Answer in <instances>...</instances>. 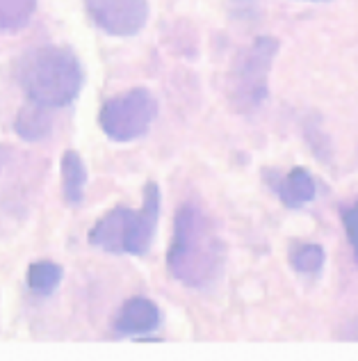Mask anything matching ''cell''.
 Instances as JSON below:
<instances>
[{
  "mask_svg": "<svg viewBox=\"0 0 358 361\" xmlns=\"http://www.w3.org/2000/svg\"><path fill=\"white\" fill-rule=\"evenodd\" d=\"M222 254L219 233L208 213L196 204L178 208L174 238L167 254L172 277L190 288L208 286L222 270Z\"/></svg>",
  "mask_w": 358,
  "mask_h": 361,
  "instance_id": "6da1fadb",
  "label": "cell"
},
{
  "mask_svg": "<svg viewBox=\"0 0 358 361\" xmlns=\"http://www.w3.org/2000/svg\"><path fill=\"white\" fill-rule=\"evenodd\" d=\"M18 85L34 106L62 108L71 103L82 85L75 55L60 46H44L18 60Z\"/></svg>",
  "mask_w": 358,
  "mask_h": 361,
  "instance_id": "7a4b0ae2",
  "label": "cell"
},
{
  "mask_svg": "<svg viewBox=\"0 0 358 361\" xmlns=\"http://www.w3.org/2000/svg\"><path fill=\"white\" fill-rule=\"evenodd\" d=\"M160 217V188L148 183L139 211L115 208L103 215L89 233V243L112 254H144Z\"/></svg>",
  "mask_w": 358,
  "mask_h": 361,
  "instance_id": "3957f363",
  "label": "cell"
},
{
  "mask_svg": "<svg viewBox=\"0 0 358 361\" xmlns=\"http://www.w3.org/2000/svg\"><path fill=\"white\" fill-rule=\"evenodd\" d=\"M276 53V39L258 37L238 58L229 78V97L235 110L249 112L267 99V78Z\"/></svg>",
  "mask_w": 358,
  "mask_h": 361,
  "instance_id": "277c9868",
  "label": "cell"
},
{
  "mask_svg": "<svg viewBox=\"0 0 358 361\" xmlns=\"http://www.w3.org/2000/svg\"><path fill=\"white\" fill-rule=\"evenodd\" d=\"M158 115V101L146 90H130L110 99L101 110V126L112 140L130 142L142 137Z\"/></svg>",
  "mask_w": 358,
  "mask_h": 361,
  "instance_id": "5b68a950",
  "label": "cell"
},
{
  "mask_svg": "<svg viewBox=\"0 0 358 361\" xmlns=\"http://www.w3.org/2000/svg\"><path fill=\"white\" fill-rule=\"evenodd\" d=\"M91 18L110 35L128 37L148 21V0H84Z\"/></svg>",
  "mask_w": 358,
  "mask_h": 361,
  "instance_id": "8992f818",
  "label": "cell"
},
{
  "mask_svg": "<svg viewBox=\"0 0 358 361\" xmlns=\"http://www.w3.org/2000/svg\"><path fill=\"white\" fill-rule=\"evenodd\" d=\"M160 325V309L146 298L128 300L121 309L119 318L115 322L117 334L135 336V334H148Z\"/></svg>",
  "mask_w": 358,
  "mask_h": 361,
  "instance_id": "52a82bcc",
  "label": "cell"
},
{
  "mask_svg": "<svg viewBox=\"0 0 358 361\" xmlns=\"http://www.w3.org/2000/svg\"><path fill=\"white\" fill-rule=\"evenodd\" d=\"M274 190L288 208H304L315 199V180L304 167H295L288 176L276 178Z\"/></svg>",
  "mask_w": 358,
  "mask_h": 361,
  "instance_id": "ba28073f",
  "label": "cell"
},
{
  "mask_svg": "<svg viewBox=\"0 0 358 361\" xmlns=\"http://www.w3.org/2000/svg\"><path fill=\"white\" fill-rule=\"evenodd\" d=\"M62 180H64V195H67L69 204H78L84 192V183H87V172H84L82 160L78 154L67 151L62 160Z\"/></svg>",
  "mask_w": 358,
  "mask_h": 361,
  "instance_id": "9c48e42d",
  "label": "cell"
},
{
  "mask_svg": "<svg viewBox=\"0 0 358 361\" xmlns=\"http://www.w3.org/2000/svg\"><path fill=\"white\" fill-rule=\"evenodd\" d=\"M37 7V0H0V30L23 27Z\"/></svg>",
  "mask_w": 358,
  "mask_h": 361,
  "instance_id": "30bf717a",
  "label": "cell"
},
{
  "mask_svg": "<svg viewBox=\"0 0 358 361\" xmlns=\"http://www.w3.org/2000/svg\"><path fill=\"white\" fill-rule=\"evenodd\" d=\"M60 279H62L60 265L51 261L34 263L30 272H27V283H30L32 293H37V295H51L58 288Z\"/></svg>",
  "mask_w": 358,
  "mask_h": 361,
  "instance_id": "8fae6325",
  "label": "cell"
},
{
  "mask_svg": "<svg viewBox=\"0 0 358 361\" xmlns=\"http://www.w3.org/2000/svg\"><path fill=\"white\" fill-rule=\"evenodd\" d=\"M326 254L319 245H297L290 252V263L292 268L301 274H319L324 268Z\"/></svg>",
  "mask_w": 358,
  "mask_h": 361,
  "instance_id": "7c38bea8",
  "label": "cell"
},
{
  "mask_svg": "<svg viewBox=\"0 0 358 361\" xmlns=\"http://www.w3.org/2000/svg\"><path fill=\"white\" fill-rule=\"evenodd\" d=\"M16 130L21 133L25 140H39L51 130V121L44 115V108L32 103L30 108H25L21 115H18Z\"/></svg>",
  "mask_w": 358,
  "mask_h": 361,
  "instance_id": "4fadbf2b",
  "label": "cell"
},
{
  "mask_svg": "<svg viewBox=\"0 0 358 361\" xmlns=\"http://www.w3.org/2000/svg\"><path fill=\"white\" fill-rule=\"evenodd\" d=\"M343 224H345L347 238H350V243H352L354 259H356V265H358V202L343 211Z\"/></svg>",
  "mask_w": 358,
  "mask_h": 361,
  "instance_id": "5bb4252c",
  "label": "cell"
},
{
  "mask_svg": "<svg viewBox=\"0 0 358 361\" xmlns=\"http://www.w3.org/2000/svg\"><path fill=\"white\" fill-rule=\"evenodd\" d=\"M313 3H324V0H313Z\"/></svg>",
  "mask_w": 358,
  "mask_h": 361,
  "instance_id": "9a60e30c",
  "label": "cell"
}]
</instances>
